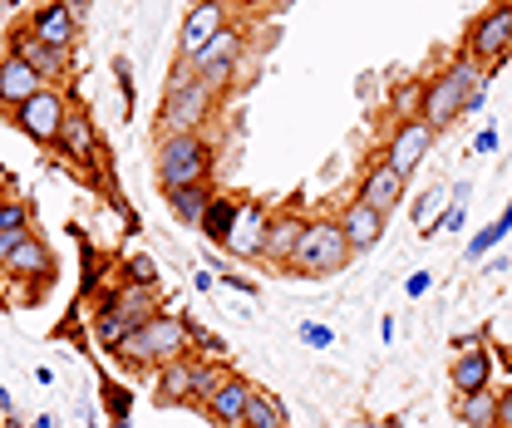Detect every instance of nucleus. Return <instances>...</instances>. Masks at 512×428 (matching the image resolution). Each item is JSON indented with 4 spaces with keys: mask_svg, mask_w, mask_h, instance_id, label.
Returning a JSON list of instances; mask_svg holds the SVG:
<instances>
[{
    "mask_svg": "<svg viewBox=\"0 0 512 428\" xmlns=\"http://www.w3.org/2000/svg\"><path fill=\"white\" fill-rule=\"evenodd\" d=\"M192 355V320L183 310H158V315H148L138 330H128L124 345L114 350V360L133 374H153V369L173 365V360H183Z\"/></svg>",
    "mask_w": 512,
    "mask_h": 428,
    "instance_id": "nucleus-1",
    "label": "nucleus"
},
{
    "mask_svg": "<svg viewBox=\"0 0 512 428\" xmlns=\"http://www.w3.org/2000/svg\"><path fill=\"white\" fill-rule=\"evenodd\" d=\"M217 104L222 94H212L197 69L188 60L173 64V79H168V94H163V114H158V138L168 133H202L207 123L217 119Z\"/></svg>",
    "mask_w": 512,
    "mask_h": 428,
    "instance_id": "nucleus-2",
    "label": "nucleus"
},
{
    "mask_svg": "<svg viewBox=\"0 0 512 428\" xmlns=\"http://www.w3.org/2000/svg\"><path fill=\"white\" fill-rule=\"evenodd\" d=\"M158 286H138V281H119L114 291H104L99 296V310H94V340H99V350H119L124 345L128 330H138L148 315H158Z\"/></svg>",
    "mask_w": 512,
    "mask_h": 428,
    "instance_id": "nucleus-3",
    "label": "nucleus"
},
{
    "mask_svg": "<svg viewBox=\"0 0 512 428\" xmlns=\"http://www.w3.org/2000/svg\"><path fill=\"white\" fill-rule=\"evenodd\" d=\"M212 158L217 153H212V143L202 133H168L153 148V178H158L163 192L212 183Z\"/></svg>",
    "mask_w": 512,
    "mask_h": 428,
    "instance_id": "nucleus-4",
    "label": "nucleus"
},
{
    "mask_svg": "<svg viewBox=\"0 0 512 428\" xmlns=\"http://www.w3.org/2000/svg\"><path fill=\"white\" fill-rule=\"evenodd\" d=\"M350 261H355V251H350V242H345L340 222H335V217H306L301 246H296V256L286 261V276L320 281V276H340Z\"/></svg>",
    "mask_w": 512,
    "mask_h": 428,
    "instance_id": "nucleus-5",
    "label": "nucleus"
},
{
    "mask_svg": "<svg viewBox=\"0 0 512 428\" xmlns=\"http://www.w3.org/2000/svg\"><path fill=\"white\" fill-rule=\"evenodd\" d=\"M69 114H74V104H69L64 84H45L40 94H30V99L10 114V123H15L30 143L55 148V143H60V133H64V123H69Z\"/></svg>",
    "mask_w": 512,
    "mask_h": 428,
    "instance_id": "nucleus-6",
    "label": "nucleus"
},
{
    "mask_svg": "<svg viewBox=\"0 0 512 428\" xmlns=\"http://www.w3.org/2000/svg\"><path fill=\"white\" fill-rule=\"evenodd\" d=\"M463 55H468L473 64H483L488 74L508 60L512 55V5L508 0L488 5V10L468 25V35H463Z\"/></svg>",
    "mask_w": 512,
    "mask_h": 428,
    "instance_id": "nucleus-7",
    "label": "nucleus"
},
{
    "mask_svg": "<svg viewBox=\"0 0 512 428\" xmlns=\"http://www.w3.org/2000/svg\"><path fill=\"white\" fill-rule=\"evenodd\" d=\"M242 55H247V35H242L237 25H227V30H222V35L192 60V69H197V79H202L212 94H227V89L237 84Z\"/></svg>",
    "mask_w": 512,
    "mask_h": 428,
    "instance_id": "nucleus-8",
    "label": "nucleus"
},
{
    "mask_svg": "<svg viewBox=\"0 0 512 428\" xmlns=\"http://www.w3.org/2000/svg\"><path fill=\"white\" fill-rule=\"evenodd\" d=\"M232 25V0H192L178 30V60H197L222 30Z\"/></svg>",
    "mask_w": 512,
    "mask_h": 428,
    "instance_id": "nucleus-9",
    "label": "nucleus"
},
{
    "mask_svg": "<svg viewBox=\"0 0 512 428\" xmlns=\"http://www.w3.org/2000/svg\"><path fill=\"white\" fill-rule=\"evenodd\" d=\"M434 138H439V133H434L424 119L394 123V133H389V143H384V163H389L399 178H414V173H419V163L429 158Z\"/></svg>",
    "mask_w": 512,
    "mask_h": 428,
    "instance_id": "nucleus-10",
    "label": "nucleus"
},
{
    "mask_svg": "<svg viewBox=\"0 0 512 428\" xmlns=\"http://www.w3.org/2000/svg\"><path fill=\"white\" fill-rule=\"evenodd\" d=\"M266 222H271V212H266L261 202H237V222H232V232H227L222 251H227L232 261H261Z\"/></svg>",
    "mask_w": 512,
    "mask_h": 428,
    "instance_id": "nucleus-11",
    "label": "nucleus"
},
{
    "mask_svg": "<svg viewBox=\"0 0 512 428\" xmlns=\"http://www.w3.org/2000/svg\"><path fill=\"white\" fill-rule=\"evenodd\" d=\"M404 192H409V178H399L384 158H375V163L365 168L360 187H355V197H360L365 207H375L380 217H394V212L404 207Z\"/></svg>",
    "mask_w": 512,
    "mask_h": 428,
    "instance_id": "nucleus-12",
    "label": "nucleus"
},
{
    "mask_svg": "<svg viewBox=\"0 0 512 428\" xmlns=\"http://www.w3.org/2000/svg\"><path fill=\"white\" fill-rule=\"evenodd\" d=\"M0 271H5L10 281H35V286H45V281L55 276V251L45 246V237H35V232H30L25 242L0 261Z\"/></svg>",
    "mask_w": 512,
    "mask_h": 428,
    "instance_id": "nucleus-13",
    "label": "nucleus"
},
{
    "mask_svg": "<svg viewBox=\"0 0 512 428\" xmlns=\"http://www.w3.org/2000/svg\"><path fill=\"white\" fill-rule=\"evenodd\" d=\"M335 222H340V232H345V242H350L355 256L375 251V246L384 242V227H389V217H380L375 207H365L360 197H355V202H345V212H340Z\"/></svg>",
    "mask_w": 512,
    "mask_h": 428,
    "instance_id": "nucleus-14",
    "label": "nucleus"
},
{
    "mask_svg": "<svg viewBox=\"0 0 512 428\" xmlns=\"http://www.w3.org/2000/svg\"><path fill=\"white\" fill-rule=\"evenodd\" d=\"M25 35H35L40 45H55V50H69V45L79 40V20L69 15V5H64V0H45V5H40V10L30 15Z\"/></svg>",
    "mask_w": 512,
    "mask_h": 428,
    "instance_id": "nucleus-15",
    "label": "nucleus"
},
{
    "mask_svg": "<svg viewBox=\"0 0 512 428\" xmlns=\"http://www.w3.org/2000/svg\"><path fill=\"white\" fill-rule=\"evenodd\" d=\"M10 55L15 60H25L45 84H64L69 79V50H55V45H40L35 35H25V30H15V40H10Z\"/></svg>",
    "mask_w": 512,
    "mask_h": 428,
    "instance_id": "nucleus-16",
    "label": "nucleus"
},
{
    "mask_svg": "<svg viewBox=\"0 0 512 428\" xmlns=\"http://www.w3.org/2000/svg\"><path fill=\"white\" fill-rule=\"evenodd\" d=\"M301 232H306V217H301V212H271L261 261H271V266H281V271H286V261H291V256H296V246H301Z\"/></svg>",
    "mask_w": 512,
    "mask_h": 428,
    "instance_id": "nucleus-17",
    "label": "nucleus"
},
{
    "mask_svg": "<svg viewBox=\"0 0 512 428\" xmlns=\"http://www.w3.org/2000/svg\"><path fill=\"white\" fill-rule=\"evenodd\" d=\"M247 394H252V379H242V374H227L222 379V389L202 404V414L212 419L217 428H242V414H247Z\"/></svg>",
    "mask_w": 512,
    "mask_h": 428,
    "instance_id": "nucleus-18",
    "label": "nucleus"
},
{
    "mask_svg": "<svg viewBox=\"0 0 512 428\" xmlns=\"http://www.w3.org/2000/svg\"><path fill=\"white\" fill-rule=\"evenodd\" d=\"M448 384L453 394H478V389H493V355L488 350H458L453 365H448Z\"/></svg>",
    "mask_w": 512,
    "mask_h": 428,
    "instance_id": "nucleus-19",
    "label": "nucleus"
},
{
    "mask_svg": "<svg viewBox=\"0 0 512 428\" xmlns=\"http://www.w3.org/2000/svg\"><path fill=\"white\" fill-rule=\"evenodd\" d=\"M40 89H45V79H40L25 60H15V55H5V60H0V109H10V114H15V109H20L30 94H40Z\"/></svg>",
    "mask_w": 512,
    "mask_h": 428,
    "instance_id": "nucleus-20",
    "label": "nucleus"
},
{
    "mask_svg": "<svg viewBox=\"0 0 512 428\" xmlns=\"http://www.w3.org/2000/svg\"><path fill=\"white\" fill-rule=\"evenodd\" d=\"M55 148H60V158L79 163V168H84V163H94V158H99V128H94V119L74 109V114H69V123H64V133H60V143H55Z\"/></svg>",
    "mask_w": 512,
    "mask_h": 428,
    "instance_id": "nucleus-21",
    "label": "nucleus"
},
{
    "mask_svg": "<svg viewBox=\"0 0 512 428\" xmlns=\"http://www.w3.org/2000/svg\"><path fill=\"white\" fill-rule=\"evenodd\" d=\"M192 384H197V355H183V360H173V365L153 369L158 404H192Z\"/></svg>",
    "mask_w": 512,
    "mask_h": 428,
    "instance_id": "nucleus-22",
    "label": "nucleus"
},
{
    "mask_svg": "<svg viewBox=\"0 0 512 428\" xmlns=\"http://www.w3.org/2000/svg\"><path fill=\"white\" fill-rule=\"evenodd\" d=\"M242 428H291V414H286V404H281L271 389L252 384V394H247V414H242Z\"/></svg>",
    "mask_w": 512,
    "mask_h": 428,
    "instance_id": "nucleus-23",
    "label": "nucleus"
},
{
    "mask_svg": "<svg viewBox=\"0 0 512 428\" xmlns=\"http://www.w3.org/2000/svg\"><path fill=\"white\" fill-rule=\"evenodd\" d=\"M237 202H242V197H227V192H217V197L207 202V212H202V222H197V232L207 237V246L227 242V232H232V222H237Z\"/></svg>",
    "mask_w": 512,
    "mask_h": 428,
    "instance_id": "nucleus-24",
    "label": "nucleus"
},
{
    "mask_svg": "<svg viewBox=\"0 0 512 428\" xmlns=\"http://www.w3.org/2000/svg\"><path fill=\"white\" fill-rule=\"evenodd\" d=\"M453 414L463 428H498V394L493 389L463 394V399H453Z\"/></svg>",
    "mask_w": 512,
    "mask_h": 428,
    "instance_id": "nucleus-25",
    "label": "nucleus"
},
{
    "mask_svg": "<svg viewBox=\"0 0 512 428\" xmlns=\"http://www.w3.org/2000/svg\"><path fill=\"white\" fill-rule=\"evenodd\" d=\"M163 197H168V207H173V217H178L183 227H197V222H202V212H207V202L217 197V187H212V183H197V187L163 192Z\"/></svg>",
    "mask_w": 512,
    "mask_h": 428,
    "instance_id": "nucleus-26",
    "label": "nucleus"
},
{
    "mask_svg": "<svg viewBox=\"0 0 512 428\" xmlns=\"http://www.w3.org/2000/svg\"><path fill=\"white\" fill-rule=\"evenodd\" d=\"M419 104H424V79H394V89H389V119L394 123H409L419 119Z\"/></svg>",
    "mask_w": 512,
    "mask_h": 428,
    "instance_id": "nucleus-27",
    "label": "nucleus"
},
{
    "mask_svg": "<svg viewBox=\"0 0 512 428\" xmlns=\"http://www.w3.org/2000/svg\"><path fill=\"white\" fill-rule=\"evenodd\" d=\"M232 369L217 365V360H197V384H192V409H202L217 389H222V379H227Z\"/></svg>",
    "mask_w": 512,
    "mask_h": 428,
    "instance_id": "nucleus-28",
    "label": "nucleus"
},
{
    "mask_svg": "<svg viewBox=\"0 0 512 428\" xmlns=\"http://www.w3.org/2000/svg\"><path fill=\"white\" fill-rule=\"evenodd\" d=\"M10 227H30V202L25 197H0V232H10Z\"/></svg>",
    "mask_w": 512,
    "mask_h": 428,
    "instance_id": "nucleus-29",
    "label": "nucleus"
},
{
    "mask_svg": "<svg viewBox=\"0 0 512 428\" xmlns=\"http://www.w3.org/2000/svg\"><path fill=\"white\" fill-rule=\"evenodd\" d=\"M124 281H138V286H158V266H153V256L133 251V256L124 261Z\"/></svg>",
    "mask_w": 512,
    "mask_h": 428,
    "instance_id": "nucleus-30",
    "label": "nucleus"
},
{
    "mask_svg": "<svg viewBox=\"0 0 512 428\" xmlns=\"http://www.w3.org/2000/svg\"><path fill=\"white\" fill-rule=\"evenodd\" d=\"M448 202H453V192H448V187L424 192V197H419V207H414V222H424V227H429V222H434V212H439V207H448Z\"/></svg>",
    "mask_w": 512,
    "mask_h": 428,
    "instance_id": "nucleus-31",
    "label": "nucleus"
},
{
    "mask_svg": "<svg viewBox=\"0 0 512 428\" xmlns=\"http://www.w3.org/2000/svg\"><path fill=\"white\" fill-rule=\"evenodd\" d=\"M192 350L207 355V360H222V355H227V340H222V335H207V330L192 320Z\"/></svg>",
    "mask_w": 512,
    "mask_h": 428,
    "instance_id": "nucleus-32",
    "label": "nucleus"
},
{
    "mask_svg": "<svg viewBox=\"0 0 512 428\" xmlns=\"http://www.w3.org/2000/svg\"><path fill=\"white\" fill-rule=\"evenodd\" d=\"M296 335H301V340H306L311 350H330V345H335V330H325V325H316V320H306V325H301Z\"/></svg>",
    "mask_w": 512,
    "mask_h": 428,
    "instance_id": "nucleus-33",
    "label": "nucleus"
},
{
    "mask_svg": "<svg viewBox=\"0 0 512 428\" xmlns=\"http://www.w3.org/2000/svg\"><path fill=\"white\" fill-rule=\"evenodd\" d=\"M104 399H109V414H114V419H128V404H133V394H128V389L109 384V394H104Z\"/></svg>",
    "mask_w": 512,
    "mask_h": 428,
    "instance_id": "nucleus-34",
    "label": "nucleus"
},
{
    "mask_svg": "<svg viewBox=\"0 0 512 428\" xmlns=\"http://www.w3.org/2000/svg\"><path fill=\"white\" fill-rule=\"evenodd\" d=\"M429 286H434V276H429V271H414V276L404 281V296L419 301V296H429Z\"/></svg>",
    "mask_w": 512,
    "mask_h": 428,
    "instance_id": "nucleus-35",
    "label": "nucleus"
},
{
    "mask_svg": "<svg viewBox=\"0 0 512 428\" xmlns=\"http://www.w3.org/2000/svg\"><path fill=\"white\" fill-rule=\"evenodd\" d=\"M30 232H35V227H10V232H0V261H5V256H10V251H15V246L25 242V237H30Z\"/></svg>",
    "mask_w": 512,
    "mask_h": 428,
    "instance_id": "nucleus-36",
    "label": "nucleus"
},
{
    "mask_svg": "<svg viewBox=\"0 0 512 428\" xmlns=\"http://www.w3.org/2000/svg\"><path fill=\"white\" fill-rule=\"evenodd\" d=\"M498 428H512V384L498 389Z\"/></svg>",
    "mask_w": 512,
    "mask_h": 428,
    "instance_id": "nucleus-37",
    "label": "nucleus"
},
{
    "mask_svg": "<svg viewBox=\"0 0 512 428\" xmlns=\"http://www.w3.org/2000/svg\"><path fill=\"white\" fill-rule=\"evenodd\" d=\"M473 153H498V128H483V133L473 138Z\"/></svg>",
    "mask_w": 512,
    "mask_h": 428,
    "instance_id": "nucleus-38",
    "label": "nucleus"
},
{
    "mask_svg": "<svg viewBox=\"0 0 512 428\" xmlns=\"http://www.w3.org/2000/svg\"><path fill=\"white\" fill-rule=\"evenodd\" d=\"M222 286H232V291H242V296H252L256 301V281H247V276H232V271H227V276H222Z\"/></svg>",
    "mask_w": 512,
    "mask_h": 428,
    "instance_id": "nucleus-39",
    "label": "nucleus"
},
{
    "mask_svg": "<svg viewBox=\"0 0 512 428\" xmlns=\"http://www.w3.org/2000/svg\"><path fill=\"white\" fill-rule=\"evenodd\" d=\"M488 227H493L498 237H508V232H512V197H508V207H503V212H498V217H493Z\"/></svg>",
    "mask_w": 512,
    "mask_h": 428,
    "instance_id": "nucleus-40",
    "label": "nucleus"
},
{
    "mask_svg": "<svg viewBox=\"0 0 512 428\" xmlns=\"http://www.w3.org/2000/svg\"><path fill=\"white\" fill-rule=\"evenodd\" d=\"M192 286L207 296V291H212V271H192Z\"/></svg>",
    "mask_w": 512,
    "mask_h": 428,
    "instance_id": "nucleus-41",
    "label": "nucleus"
},
{
    "mask_svg": "<svg viewBox=\"0 0 512 428\" xmlns=\"http://www.w3.org/2000/svg\"><path fill=\"white\" fill-rule=\"evenodd\" d=\"M5 414H15V399H10V389L0 384V419H5Z\"/></svg>",
    "mask_w": 512,
    "mask_h": 428,
    "instance_id": "nucleus-42",
    "label": "nucleus"
},
{
    "mask_svg": "<svg viewBox=\"0 0 512 428\" xmlns=\"http://www.w3.org/2000/svg\"><path fill=\"white\" fill-rule=\"evenodd\" d=\"M64 5H69V15H74V20H84V10H89V0H64Z\"/></svg>",
    "mask_w": 512,
    "mask_h": 428,
    "instance_id": "nucleus-43",
    "label": "nucleus"
},
{
    "mask_svg": "<svg viewBox=\"0 0 512 428\" xmlns=\"http://www.w3.org/2000/svg\"><path fill=\"white\" fill-rule=\"evenodd\" d=\"M0 428H25V424H20V414H5V419H0Z\"/></svg>",
    "mask_w": 512,
    "mask_h": 428,
    "instance_id": "nucleus-44",
    "label": "nucleus"
},
{
    "mask_svg": "<svg viewBox=\"0 0 512 428\" xmlns=\"http://www.w3.org/2000/svg\"><path fill=\"white\" fill-rule=\"evenodd\" d=\"M30 428H60V424H55L50 414H40V419H35V424H30Z\"/></svg>",
    "mask_w": 512,
    "mask_h": 428,
    "instance_id": "nucleus-45",
    "label": "nucleus"
},
{
    "mask_svg": "<svg viewBox=\"0 0 512 428\" xmlns=\"http://www.w3.org/2000/svg\"><path fill=\"white\" fill-rule=\"evenodd\" d=\"M109 428H128V419H114V424H109Z\"/></svg>",
    "mask_w": 512,
    "mask_h": 428,
    "instance_id": "nucleus-46",
    "label": "nucleus"
},
{
    "mask_svg": "<svg viewBox=\"0 0 512 428\" xmlns=\"http://www.w3.org/2000/svg\"><path fill=\"white\" fill-rule=\"evenodd\" d=\"M0 197H5V173H0Z\"/></svg>",
    "mask_w": 512,
    "mask_h": 428,
    "instance_id": "nucleus-47",
    "label": "nucleus"
},
{
    "mask_svg": "<svg viewBox=\"0 0 512 428\" xmlns=\"http://www.w3.org/2000/svg\"><path fill=\"white\" fill-rule=\"evenodd\" d=\"M237 5H252V0H237Z\"/></svg>",
    "mask_w": 512,
    "mask_h": 428,
    "instance_id": "nucleus-48",
    "label": "nucleus"
},
{
    "mask_svg": "<svg viewBox=\"0 0 512 428\" xmlns=\"http://www.w3.org/2000/svg\"><path fill=\"white\" fill-rule=\"evenodd\" d=\"M389 428H394V424H389Z\"/></svg>",
    "mask_w": 512,
    "mask_h": 428,
    "instance_id": "nucleus-49",
    "label": "nucleus"
}]
</instances>
